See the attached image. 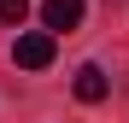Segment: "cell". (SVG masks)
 Instances as JSON below:
<instances>
[{"label":"cell","mask_w":129,"mask_h":123,"mask_svg":"<svg viewBox=\"0 0 129 123\" xmlns=\"http://www.w3.org/2000/svg\"><path fill=\"white\" fill-rule=\"evenodd\" d=\"M41 24H47V35L76 29L82 24V0H47V6H41Z\"/></svg>","instance_id":"obj_2"},{"label":"cell","mask_w":129,"mask_h":123,"mask_svg":"<svg viewBox=\"0 0 129 123\" xmlns=\"http://www.w3.org/2000/svg\"><path fill=\"white\" fill-rule=\"evenodd\" d=\"M12 59H18L24 70H47V65H53V35H47V29H29V35H18Z\"/></svg>","instance_id":"obj_1"},{"label":"cell","mask_w":129,"mask_h":123,"mask_svg":"<svg viewBox=\"0 0 129 123\" xmlns=\"http://www.w3.org/2000/svg\"><path fill=\"white\" fill-rule=\"evenodd\" d=\"M106 88H112V82H106V70H100V65H82V70H76V100H82V106H100Z\"/></svg>","instance_id":"obj_3"},{"label":"cell","mask_w":129,"mask_h":123,"mask_svg":"<svg viewBox=\"0 0 129 123\" xmlns=\"http://www.w3.org/2000/svg\"><path fill=\"white\" fill-rule=\"evenodd\" d=\"M24 12H29V0H0V24H24Z\"/></svg>","instance_id":"obj_4"}]
</instances>
